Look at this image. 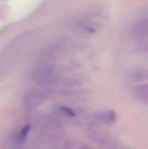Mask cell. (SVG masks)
<instances>
[{"label":"cell","instance_id":"cell-1","mask_svg":"<svg viewBox=\"0 0 148 149\" xmlns=\"http://www.w3.org/2000/svg\"><path fill=\"white\" fill-rule=\"evenodd\" d=\"M56 74V71L51 66H42L35 70L34 77L39 83H46L51 81Z\"/></svg>","mask_w":148,"mask_h":149},{"label":"cell","instance_id":"cell-4","mask_svg":"<svg viewBox=\"0 0 148 149\" xmlns=\"http://www.w3.org/2000/svg\"><path fill=\"white\" fill-rule=\"evenodd\" d=\"M133 79L136 81H145L148 80V70L147 69H141L134 73Z\"/></svg>","mask_w":148,"mask_h":149},{"label":"cell","instance_id":"cell-3","mask_svg":"<svg viewBox=\"0 0 148 149\" xmlns=\"http://www.w3.org/2000/svg\"><path fill=\"white\" fill-rule=\"evenodd\" d=\"M136 92L140 100L148 104V83H143L136 88Z\"/></svg>","mask_w":148,"mask_h":149},{"label":"cell","instance_id":"cell-2","mask_svg":"<svg viewBox=\"0 0 148 149\" xmlns=\"http://www.w3.org/2000/svg\"><path fill=\"white\" fill-rule=\"evenodd\" d=\"M134 35L138 38H143L148 35V20H143L135 26Z\"/></svg>","mask_w":148,"mask_h":149}]
</instances>
